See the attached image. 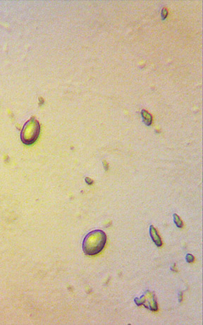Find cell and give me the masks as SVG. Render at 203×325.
I'll return each mask as SVG.
<instances>
[{"mask_svg":"<svg viewBox=\"0 0 203 325\" xmlns=\"http://www.w3.org/2000/svg\"><path fill=\"white\" fill-rule=\"evenodd\" d=\"M107 243V235L102 230H94L85 236L82 249L88 255H95L100 252Z\"/></svg>","mask_w":203,"mask_h":325,"instance_id":"obj_1","label":"cell"},{"mask_svg":"<svg viewBox=\"0 0 203 325\" xmlns=\"http://www.w3.org/2000/svg\"><path fill=\"white\" fill-rule=\"evenodd\" d=\"M104 167H105V169L106 171L108 170V165H107V164L106 163V162H105V161H104Z\"/></svg>","mask_w":203,"mask_h":325,"instance_id":"obj_9","label":"cell"},{"mask_svg":"<svg viewBox=\"0 0 203 325\" xmlns=\"http://www.w3.org/2000/svg\"><path fill=\"white\" fill-rule=\"evenodd\" d=\"M141 114H142V116H143V121H144V122L145 123V124L148 125V126L151 125L152 122V117L151 114L148 113V112L147 111H145V110H142Z\"/></svg>","mask_w":203,"mask_h":325,"instance_id":"obj_4","label":"cell"},{"mask_svg":"<svg viewBox=\"0 0 203 325\" xmlns=\"http://www.w3.org/2000/svg\"><path fill=\"white\" fill-rule=\"evenodd\" d=\"M85 182L87 183V184L88 185H92L93 184V183H94V181L91 179V178H88V177H86L85 178Z\"/></svg>","mask_w":203,"mask_h":325,"instance_id":"obj_7","label":"cell"},{"mask_svg":"<svg viewBox=\"0 0 203 325\" xmlns=\"http://www.w3.org/2000/svg\"><path fill=\"white\" fill-rule=\"evenodd\" d=\"M150 234L152 238V241L155 243V245L157 246V247H161V246L162 245V239H161L160 236H159L156 229L154 228L152 225L150 226Z\"/></svg>","mask_w":203,"mask_h":325,"instance_id":"obj_3","label":"cell"},{"mask_svg":"<svg viewBox=\"0 0 203 325\" xmlns=\"http://www.w3.org/2000/svg\"><path fill=\"white\" fill-rule=\"evenodd\" d=\"M173 221H174V223L176 224V226L179 227V228H183V223L181 219V218L179 217V216L176 214H173Z\"/></svg>","mask_w":203,"mask_h":325,"instance_id":"obj_5","label":"cell"},{"mask_svg":"<svg viewBox=\"0 0 203 325\" xmlns=\"http://www.w3.org/2000/svg\"><path fill=\"white\" fill-rule=\"evenodd\" d=\"M40 133V125L35 118L25 123L21 131V138L25 145H31L37 141Z\"/></svg>","mask_w":203,"mask_h":325,"instance_id":"obj_2","label":"cell"},{"mask_svg":"<svg viewBox=\"0 0 203 325\" xmlns=\"http://www.w3.org/2000/svg\"><path fill=\"white\" fill-rule=\"evenodd\" d=\"M162 16H163V18H165L167 16V11L165 9V8H164V9L162 10Z\"/></svg>","mask_w":203,"mask_h":325,"instance_id":"obj_8","label":"cell"},{"mask_svg":"<svg viewBox=\"0 0 203 325\" xmlns=\"http://www.w3.org/2000/svg\"><path fill=\"white\" fill-rule=\"evenodd\" d=\"M185 258H186V261H187V262H188V263L193 262L194 257H193V255H192L191 254H187V255H186Z\"/></svg>","mask_w":203,"mask_h":325,"instance_id":"obj_6","label":"cell"}]
</instances>
